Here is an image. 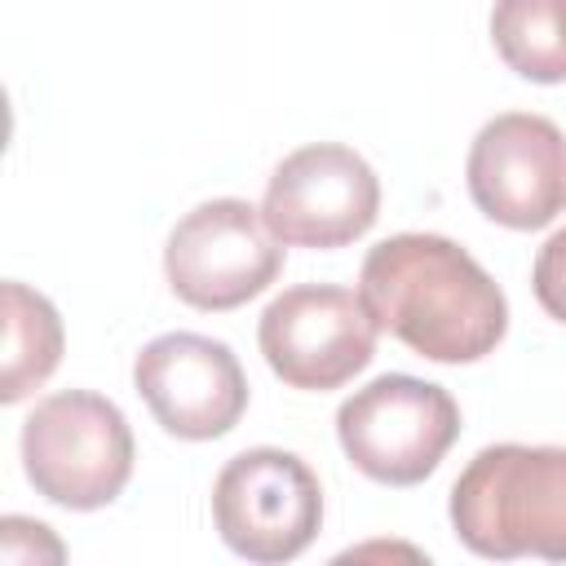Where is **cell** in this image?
<instances>
[{
	"label": "cell",
	"mask_w": 566,
	"mask_h": 566,
	"mask_svg": "<svg viewBox=\"0 0 566 566\" xmlns=\"http://www.w3.org/2000/svg\"><path fill=\"white\" fill-rule=\"evenodd\" d=\"M283 270V243L248 199L190 208L164 248L168 287L195 310H234L265 292Z\"/></svg>",
	"instance_id": "obj_6"
},
{
	"label": "cell",
	"mask_w": 566,
	"mask_h": 566,
	"mask_svg": "<svg viewBox=\"0 0 566 566\" xmlns=\"http://www.w3.org/2000/svg\"><path fill=\"white\" fill-rule=\"evenodd\" d=\"M531 287H535V301L544 305V314L566 323V230H557L539 248L535 270H531Z\"/></svg>",
	"instance_id": "obj_13"
},
{
	"label": "cell",
	"mask_w": 566,
	"mask_h": 566,
	"mask_svg": "<svg viewBox=\"0 0 566 566\" xmlns=\"http://www.w3.org/2000/svg\"><path fill=\"white\" fill-rule=\"evenodd\" d=\"M336 438L371 482L416 486L460 438V407L442 385L389 371L340 402Z\"/></svg>",
	"instance_id": "obj_4"
},
{
	"label": "cell",
	"mask_w": 566,
	"mask_h": 566,
	"mask_svg": "<svg viewBox=\"0 0 566 566\" xmlns=\"http://www.w3.org/2000/svg\"><path fill=\"white\" fill-rule=\"evenodd\" d=\"M62 358V318L27 283H4V380L0 398L18 402L53 376Z\"/></svg>",
	"instance_id": "obj_12"
},
{
	"label": "cell",
	"mask_w": 566,
	"mask_h": 566,
	"mask_svg": "<svg viewBox=\"0 0 566 566\" xmlns=\"http://www.w3.org/2000/svg\"><path fill=\"white\" fill-rule=\"evenodd\" d=\"M451 526L478 557L566 562V447H482L451 486Z\"/></svg>",
	"instance_id": "obj_2"
},
{
	"label": "cell",
	"mask_w": 566,
	"mask_h": 566,
	"mask_svg": "<svg viewBox=\"0 0 566 566\" xmlns=\"http://www.w3.org/2000/svg\"><path fill=\"white\" fill-rule=\"evenodd\" d=\"M380 323L367 301L336 283H301L279 292L256 327L270 371L292 389H336L354 380L376 354Z\"/></svg>",
	"instance_id": "obj_7"
},
{
	"label": "cell",
	"mask_w": 566,
	"mask_h": 566,
	"mask_svg": "<svg viewBox=\"0 0 566 566\" xmlns=\"http://www.w3.org/2000/svg\"><path fill=\"white\" fill-rule=\"evenodd\" d=\"M371 318L433 363H478L509 332L500 283L447 234L380 239L358 274Z\"/></svg>",
	"instance_id": "obj_1"
},
{
	"label": "cell",
	"mask_w": 566,
	"mask_h": 566,
	"mask_svg": "<svg viewBox=\"0 0 566 566\" xmlns=\"http://www.w3.org/2000/svg\"><path fill=\"white\" fill-rule=\"evenodd\" d=\"M212 522L248 562H292L310 548L323 522L314 469L279 447H252L226 460L212 482Z\"/></svg>",
	"instance_id": "obj_5"
},
{
	"label": "cell",
	"mask_w": 566,
	"mask_h": 566,
	"mask_svg": "<svg viewBox=\"0 0 566 566\" xmlns=\"http://www.w3.org/2000/svg\"><path fill=\"white\" fill-rule=\"evenodd\" d=\"M491 40L504 66L522 80H566V0H495Z\"/></svg>",
	"instance_id": "obj_11"
},
{
	"label": "cell",
	"mask_w": 566,
	"mask_h": 566,
	"mask_svg": "<svg viewBox=\"0 0 566 566\" xmlns=\"http://www.w3.org/2000/svg\"><path fill=\"white\" fill-rule=\"evenodd\" d=\"M133 385L150 416L186 442L230 433L248 407V376L234 349L199 332H168L142 345Z\"/></svg>",
	"instance_id": "obj_10"
},
{
	"label": "cell",
	"mask_w": 566,
	"mask_h": 566,
	"mask_svg": "<svg viewBox=\"0 0 566 566\" xmlns=\"http://www.w3.org/2000/svg\"><path fill=\"white\" fill-rule=\"evenodd\" d=\"M376 212L380 181L340 142H314L279 159L261 199V217L283 248H345L371 230Z\"/></svg>",
	"instance_id": "obj_8"
},
{
	"label": "cell",
	"mask_w": 566,
	"mask_h": 566,
	"mask_svg": "<svg viewBox=\"0 0 566 566\" xmlns=\"http://www.w3.org/2000/svg\"><path fill=\"white\" fill-rule=\"evenodd\" d=\"M469 195L509 230H539L566 212V137L548 115L504 111L469 146Z\"/></svg>",
	"instance_id": "obj_9"
},
{
	"label": "cell",
	"mask_w": 566,
	"mask_h": 566,
	"mask_svg": "<svg viewBox=\"0 0 566 566\" xmlns=\"http://www.w3.org/2000/svg\"><path fill=\"white\" fill-rule=\"evenodd\" d=\"M22 469L44 500L80 513L102 509L133 473V429L93 389L49 394L22 424Z\"/></svg>",
	"instance_id": "obj_3"
}]
</instances>
